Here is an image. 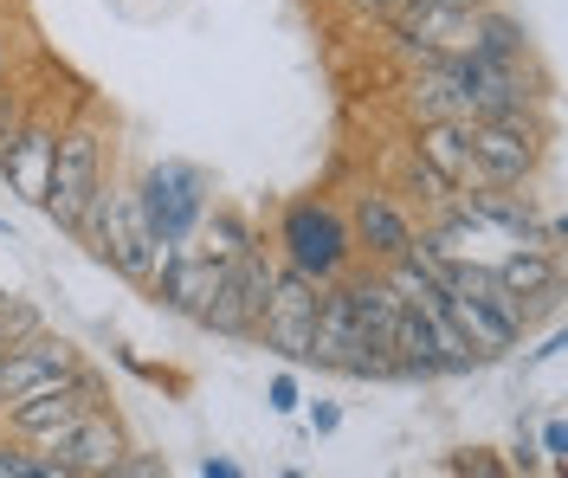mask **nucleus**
<instances>
[{
    "mask_svg": "<svg viewBox=\"0 0 568 478\" xmlns=\"http://www.w3.org/2000/svg\"><path fill=\"white\" fill-rule=\"evenodd\" d=\"M349 214V233H355V253L375 258V265H388V258H400L407 246H414V214L394 201V187H362L355 194V207H343Z\"/></svg>",
    "mask_w": 568,
    "mask_h": 478,
    "instance_id": "obj_14",
    "label": "nucleus"
},
{
    "mask_svg": "<svg viewBox=\"0 0 568 478\" xmlns=\"http://www.w3.org/2000/svg\"><path fill=\"white\" fill-rule=\"evenodd\" d=\"M71 240L98 258V265H110L116 278L142 285V292H149V278L162 272V258L175 253V246H162V240L149 233L136 187L110 182V175L98 182V194H91V207H84V221H78V233H71Z\"/></svg>",
    "mask_w": 568,
    "mask_h": 478,
    "instance_id": "obj_1",
    "label": "nucleus"
},
{
    "mask_svg": "<svg viewBox=\"0 0 568 478\" xmlns=\"http://www.w3.org/2000/svg\"><path fill=\"white\" fill-rule=\"evenodd\" d=\"M407 149H414V155H420V162L453 187V194L485 187V182H478V162H471V136H465V123H453V116H439V123H414Z\"/></svg>",
    "mask_w": 568,
    "mask_h": 478,
    "instance_id": "obj_17",
    "label": "nucleus"
},
{
    "mask_svg": "<svg viewBox=\"0 0 568 478\" xmlns=\"http://www.w3.org/2000/svg\"><path fill=\"white\" fill-rule=\"evenodd\" d=\"M0 478H59V466H52L45 446H27V440H13V434H0Z\"/></svg>",
    "mask_w": 568,
    "mask_h": 478,
    "instance_id": "obj_19",
    "label": "nucleus"
},
{
    "mask_svg": "<svg viewBox=\"0 0 568 478\" xmlns=\"http://www.w3.org/2000/svg\"><path fill=\"white\" fill-rule=\"evenodd\" d=\"M52 143H59V123L52 116H20V130L0 143V182L13 187L20 201H45V175H52Z\"/></svg>",
    "mask_w": 568,
    "mask_h": 478,
    "instance_id": "obj_16",
    "label": "nucleus"
},
{
    "mask_svg": "<svg viewBox=\"0 0 568 478\" xmlns=\"http://www.w3.org/2000/svg\"><path fill=\"white\" fill-rule=\"evenodd\" d=\"M136 201H142V221H149V233H155L162 246H181V240L201 226V214L213 207V182H207V169H201V162L162 155V162L142 175Z\"/></svg>",
    "mask_w": 568,
    "mask_h": 478,
    "instance_id": "obj_6",
    "label": "nucleus"
},
{
    "mask_svg": "<svg viewBox=\"0 0 568 478\" xmlns=\"http://www.w3.org/2000/svg\"><path fill=\"white\" fill-rule=\"evenodd\" d=\"M311 363L317 368H336V375H368V382H400V368L362 336L349 311V292H343V278L336 285H323L317 297V324H311Z\"/></svg>",
    "mask_w": 568,
    "mask_h": 478,
    "instance_id": "obj_7",
    "label": "nucleus"
},
{
    "mask_svg": "<svg viewBox=\"0 0 568 478\" xmlns=\"http://www.w3.org/2000/svg\"><path fill=\"white\" fill-rule=\"evenodd\" d=\"M201 478H240V466H233V459H213V452H207V459H201Z\"/></svg>",
    "mask_w": 568,
    "mask_h": 478,
    "instance_id": "obj_26",
    "label": "nucleus"
},
{
    "mask_svg": "<svg viewBox=\"0 0 568 478\" xmlns=\"http://www.w3.org/2000/svg\"><path fill=\"white\" fill-rule=\"evenodd\" d=\"M542 466H568V434H562V420H542Z\"/></svg>",
    "mask_w": 568,
    "mask_h": 478,
    "instance_id": "obj_23",
    "label": "nucleus"
},
{
    "mask_svg": "<svg viewBox=\"0 0 568 478\" xmlns=\"http://www.w3.org/2000/svg\"><path fill=\"white\" fill-rule=\"evenodd\" d=\"M104 175H110V162H104V130H98V116L59 123L52 175H45V201H39V214L59 226V233H78V221H84V207H91V194H98Z\"/></svg>",
    "mask_w": 568,
    "mask_h": 478,
    "instance_id": "obj_4",
    "label": "nucleus"
},
{
    "mask_svg": "<svg viewBox=\"0 0 568 478\" xmlns=\"http://www.w3.org/2000/svg\"><path fill=\"white\" fill-rule=\"evenodd\" d=\"M491 278L504 285V297L517 304L524 336H530L536 317H556V304H562V253H556V246H542V240H517V253L497 258Z\"/></svg>",
    "mask_w": 568,
    "mask_h": 478,
    "instance_id": "obj_11",
    "label": "nucleus"
},
{
    "mask_svg": "<svg viewBox=\"0 0 568 478\" xmlns=\"http://www.w3.org/2000/svg\"><path fill=\"white\" fill-rule=\"evenodd\" d=\"M78 368H84L78 343H65V336H52V330L20 336L13 349H0V407L20 401V395H39L52 382H71Z\"/></svg>",
    "mask_w": 568,
    "mask_h": 478,
    "instance_id": "obj_13",
    "label": "nucleus"
},
{
    "mask_svg": "<svg viewBox=\"0 0 568 478\" xmlns=\"http://www.w3.org/2000/svg\"><path fill=\"white\" fill-rule=\"evenodd\" d=\"M84 407H110L104 382H98V368L84 363L71 382H52V388H39V395H20V401L0 407V420H7V434L27 446H52L65 434L71 420L84 414Z\"/></svg>",
    "mask_w": 568,
    "mask_h": 478,
    "instance_id": "obj_8",
    "label": "nucleus"
},
{
    "mask_svg": "<svg viewBox=\"0 0 568 478\" xmlns=\"http://www.w3.org/2000/svg\"><path fill=\"white\" fill-rule=\"evenodd\" d=\"M439 304H446V317L459 324L465 343L478 349V363H504V356L524 343L517 304L504 297V285L491 278V265H478V258H453V272H446V285H439Z\"/></svg>",
    "mask_w": 568,
    "mask_h": 478,
    "instance_id": "obj_3",
    "label": "nucleus"
},
{
    "mask_svg": "<svg viewBox=\"0 0 568 478\" xmlns=\"http://www.w3.org/2000/svg\"><path fill=\"white\" fill-rule=\"evenodd\" d=\"M265 407H272V414H297V407H304V395H297V375H291V368H278V375L265 382Z\"/></svg>",
    "mask_w": 568,
    "mask_h": 478,
    "instance_id": "obj_21",
    "label": "nucleus"
},
{
    "mask_svg": "<svg viewBox=\"0 0 568 478\" xmlns=\"http://www.w3.org/2000/svg\"><path fill=\"white\" fill-rule=\"evenodd\" d=\"M400 169H407V187H414V194H420L426 207H433V214H439V207H453V201H459V194H453V187L439 182V175H433V169H426L420 155H414V149H400Z\"/></svg>",
    "mask_w": 568,
    "mask_h": 478,
    "instance_id": "obj_20",
    "label": "nucleus"
},
{
    "mask_svg": "<svg viewBox=\"0 0 568 478\" xmlns=\"http://www.w3.org/2000/svg\"><path fill=\"white\" fill-rule=\"evenodd\" d=\"M471 52H485V59H530V27L517 20V13H504L497 0H485L478 13H471Z\"/></svg>",
    "mask_w": 568,
    "mask_h": 478,
    "instance_id": "obj_18",
    "label": "nucleus"
},
{
    "mask_svg": "<svg viewBox=\"0 0 568 478\" xmlns=\"http://www.w3.org/2000/svg\"><path fill=\"white\" fill-rule=\"evenodd\" d=\"M272 272H278V258L265 253V246L233 253L226 265H220V285H213V304H207L201 324H207L213 336H252L265 297H272Z\"/></svg>",
    "mask_w": 568,
    "mask_h": 478,
    "instance_id": "obj_10",
    "label": "nucleus"
},
{
    "mask_svg": "<svg viewBox=\"0 0 568 478\" xmlns=\"http://www.w3.org/2000/svg\"><path fill=\"white\" fill-rule=\"evenodd\" d=\"M20 116H27V98H20V84H13V78H0V143L20 130Z\"/></svg>",
    "mask_w": 568,
    "mask_h": 478,
    "instance_id": "obj_22",
    "label": "nucleus"
},
{
    "mask_svg": "<svg viewBox=\"0 0 568 478\" xmlns=\"http://www.w3.org/2000/svg\"><path fill=\"white\" fill-rule=\"evenodd\" d=\"M426 7H465V13H471V7H485V0H426Z\"/></svg>",
    "mask_w": 568,
    "mask_h": 478,
    "instance_id": "obj_29",
    "label": "nucleus"
},
{
    "mask_svg": "<svg viewBox=\"0 0 568 478\" xmlns=\"http://www.w3.org/2000/svg\"><path fill=\"white\" fill-rule=\"evenodd\" d=\"M272 253H278V265L317 278V285L349 278L355 258H362L355 253V233H349V214H343L329 194H297V201H284L278 226H272Z\"/></svg>",
    "mask_w": 568,
    "mask_h": 478,
    "instance_id": "obj_2",
    "label": "nucleus"
},
{
    "mask_svg": "<svg viewBox=\"0 0 568 478\" xmlns=\"http://www.w3.org/2000/svg\"><path fill=\"white\" fill-rule=\"evenodd\" d=\"M311 427H317V434H336V427H343V407H336V401H317V407H311Z\"/></svg>",
    "mask_w": 568,
    "mask_h": 478,
    "instance_id": "obj_25",
    "label": "nucleus"
},
{
    "mask_svg": "<svg viewBox=\"0 0 568 478\" xmlns=\"http://www.w3.org/2000/svg\"><path fill=\"white\" fill-rule=\"evenodd\" d=\"M213 285H220V258L194 253V246H175V253L162 258V272L149 278V297L162 304V311H175V317H207L213 304Z\"/></svg>",
    "mask_w": 568,
    "mask_h": 478,
    "instance_id": "obj_15",
    "label": "nucleus"
},
{
    "mask_svg": "<svg viewBox=\"0 0 568 478\" xmlns=\"http://www.w3.org/2000/svg\"><path fill=\"white\" fill-rule=\"evenodd\" d=\"M446 466H453V472H478V478H497V472H504V466H497V459H485V452H453Z\"/></svg>",
    "mask_w": 568,
    "mask_h": 478,
    "instance_id": "obj_24",
    "label": "nucleus"
},
{
    "mask_svg": "<svg viewBox=\"0 0 568 478\" xmlns=\"http://www.w3.org/2000/svg\"><path fill=\"white\" fill-rule=\"evenodd\" d=\"M45 452H52L59 478H116L130 440H123V427H116V414H110V407H84V414H78L65 434L45 446Z\"/></svg>",
    "mask_w": 568,
    "mask_h": 478,
    "instance_id": "obj_12",
    "label": "nucleus"
},
{
    "mask_svg": "<svg viewBox=\"0 0 568 478\" xmlns=\"http://www.w3.org/2000/svg\"><path fill=\"white\" fill-rule=\"evenodd\" d=\"M317 297H323L317 278H304V272L278 265V272H272V297H265V311H258L252 336H258V343H265L278 363H311V324H317Z\"/></svg>",
    "mask_w": 568,
    "mask_h": 478,
    "instance_id": "obj_9",
    "label": "nucleus"
},
{
    "mask_svg": "<svg viewBox=\"0 0 568 478\" xmlns=\"http://www.w3.org/2000/svg\"><path fill=\"white\" fill-rule=\"evenodd\" d=\"M355 13H362V20H382V13H388V7H400V0H349Z\"/></svg>",
    "mask_w": 568,
    "mask_h": 478,
    "instance_id": "obj_27",
    "label": "nucleus"
},
{
    "mask_svg": "<svg viewBox=\"0 0 568 478\" xmlns=\"http://www.w3.org/2000/svg\"><path fill=\"white\" fill-rule=\"evenodd\" d=\"M465 136H471V162H478V182L485 187H530V175L549 155V130H542L536 111L471 116Z\"/></svg>",
    "mask_w": 568,
    "mask_h": 478,
    "instance_id": "obj_5",
    "label": "nucleus"
},
{
    "mask_svg": "<svg viewBox=\"0 0 568 478\" xmlns=\"http://www.w3.org/2000/svg\"><path fill=\"white\" fill-rule=\"evenodd\" d=\"M7 65H13V39L0 33V78H7Z\"/></svg>",
    "mask_w": 568,
    "mask_h": 478,
    "instance_id": "obj_28",
    "label": "nucleus"
}]
</instances>
